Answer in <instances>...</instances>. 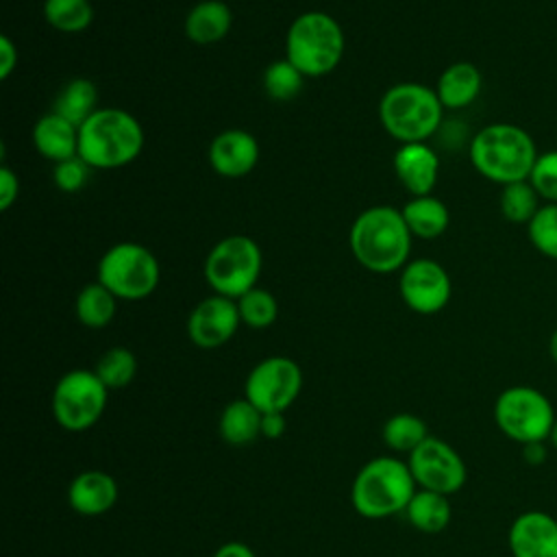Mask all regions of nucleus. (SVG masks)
I'll return each mask as SVG.
<instances>
[{
	"label": "nucleus",
	"mask_w": 557,
	"mask_h": 557,
	"mask_svg": "<svg viewBox=\"0 0 557 557\" xmlns=\"http://www.w3.org/2000/svg\"><path fill=\"white\" fill-rule=\"evenodd\" d=\"M46 22L61 33H81L89 28L94 20V7L89 0H46Z\"/></svg>",
	"instance_id": "c85d7f7f"
},
{
	"label": "nucleus",
	"mask_w": 557,
	"mask_h": 557,
	"mask_svg": "<svg viewBox=\"0 0 557 557\" xmlns=\"http://www.w3.org/2000/svg\"><path fill=\"white\" fill-rule=\"evenodd\" d=\"M548 440H550V444L557 448V418H555V424H553V429H550V435H548Z\"/></svg>",
	"instance_id": "79ce46f5"
},
{
	"label": "nucleus",
	"mask_w": 557,
	"mask_h": 557,
	"mask_svg": "<svg viewBox=\"0 0 557 557\" xmlns=\"http://www.w3.org/2000/svg\"><path fill=\"white\" fill-rule=\"evenodd\" d=\"M233 26V13L222 0H202L185 17V35L198 46L222 41Z\"/></svg>",
	"instance_id": "aec40b11"
},
{
	"label": "nucleus",
	"mask_w": 557,
	"mask_h": 557,
	"mask_svg": "<svg viewBox=\"0 0 557 557\" xmlns=\"http://www.w3.org/2000/svg\"><path fill=\"white\" fill-rule=\"evenodd\" d=\"M17 67V46L11 41V37H0V81H7L11 72Z\"/></svg>",
	"instance_id": "e433bc0d"
},
{
	"label": "nucleus",
	"mask_w": 557,
	"mask_h": 557,
	"mask_svg": "<svg viewBox=\"0 0 557 557\" xmlns=\"http://www.w3.org/2000/svg\"><path fill=\"white\" fill-rule=\"evenodd\" d=\"M513 557H557V520L540 509L520 513L507 533Z\"/></svg>",
	"instance_id": "2eb2a0df"
},
{
	"label": "nucleus",
	"mask_w": 557,
	"mask_h": 557,
	"mask_svg": "<svg viewBox=\"0 0 557 557\" xmlns=\"http://www.w3.org/2000/svg\"><path fill=\"white\" fill-rule=\"evenodd\" d=\"M287 422H285V413L283 411H263L261 418V435L265 440H278L285 435Z\"/></svg>",
	"instance_id": "4c0bfd02"
},
{
	"label": "nucleus",
	"mask_w": 557,
	"mask_h": 557,
	"mask_svg": "<svg viewBox=\"0 0 557 557\" xmlns=\"http://www.w3.org/2000/svg\"><path fill=\"white\" fill-rule=\"evenodd\" d=\"M524 459L535 466V463H542L546 459V453H544V442H535V444H527L524 446Z\"/></svg>",
	"instance_id": "ea45409f"
},
{
	"label": "nucleus",
	"mask_w": 557,
	"mask_h": 557,
	"mask_svg": "<svg viewBox=\"0 0 557 557\" xmlns=\"http://www.w3.org/2000/svg\"><path fill=\"white\" fill-rule=\"evenodd\" d=\"M305 76L287 59L272 61L263 72V89L272 100H292L302 89Z\"/></svg>",
	"instance_id": "473e14b6"
},
{
	"label": "nucleus",
	"mask_w": 557,
	"mask_h": 557,
	"mask_svg": "<svg viewBox=\"0 0 557 557\" xmlns=\"http://www.w3.org/2000/svg\"><path fill=\"white\" fill-rule=\"evenodd\" d=\"M117 296L109 292L100 281L87 283L76 296V318L89 329L107 326L115 315Z\"/></svg>",
	"instance_id": "a878e982"
},
{
	"label": "nucleus",
	"mask_w": 557,
	"mask_h": 557,
	"mask_svg": "<svg viewBox=\"0 0 557 557\" xmlns=\"http://www.w3.org/2000/svg\"><path fill=\"white\" fill-rule=\"evenodd\" d=\"M239 318L250 329H268L278 318V302L274 294L263 287H252L242 298H237Z\"/></svg>",
	"instance_id": "7c9ffc66"
},
{
	"label": "nucleus",
	"mask_w": 557,
	"mask_h": 557,
	"mask_svg": "<svg viewBox=\"0 0 557 557\" xmlns=\"http://www.w3.org/2000/svg\"><path fill=\"white\" fill-rule=\"evenodd\" d=\"M405 516L413 529L422 533H440L448 527L453 507L446 494L418 487L405 509Z\"/></svg>",
	"instance_id": "b1692460"
},
{
	"label": "nucleus",
	"mask_w": 557,
	"mask_h": 557,
	"mask_svg": "<svg viewBox=\"0 0 557 557\" xmlns=\"http://www.w3.org/2000/svg\"><path fill=\"white\" fill-rule=\"evenodd\" d=\"M98 89L89 78H72L70 83L63 85L54 100V113L72 122L76 128L94 113L98 111Z\"/></svg>",
	"instance_id": "393cba45"
},
{
	"label": "nucleus",
	"mask_w": 557,
	"mask_h": 557,
	"mask_svg": "<svg viewBox=\"0 0 557 557\" xmlns=\"http://www.w3.org/2000/svg\"><path fill=\"white\" fill-rule=\"evenodd\" d=\"M115 479L104 470H83L67 487V503L81 516L107 513L117 503Z\"/></svg>",
	"instance_id": "a211bd4d"
},
{
	"label": "nucleus",
	"mask_w": 557,
	"mask_h": 557,
	"mask_svg": "<svg viewBox=\"0 0 557 557\" xmlns=\"http://www.w3.org/2000/svg\"><path fill=\"white\" fill-rule=\"evenodd\" d=\"M33 144L41 157L61 163L78 154V128L52 111L33 126Z\"/></svg>",
	"instance_id": "6ab92c4d"
},
{
	"label": "nucleus",
	"mask_w": 557,
	"mask_h": 557,
	"mask_svg": "<svg viewBox=\"0 0 557 557\" xmlns=\"http://www.w3.org/2000/svg\"><path fill=\"white\" fill-rule=\"evenodd\" d=\"M418 485L409 463L383 455L374 457L359 468L350 487V503L363 518H389L407 509Z\"/></svg>",
	"instance_id": "20e7f679"
},
{
	"label": "nucleus",
	"mask_w": 557,
	"mask_h": 557,
	"mask_svg": "<svg viewBox=\"0 0 557 557\" xmlns=\"http://www.w3.org/2000/svg\"><path fill=\"white\" fill-rule=\"evenodd\" d=\"M444 107L435 89L422 83H398L379 102L383 128L400 144L426 141L442 124Z\"/></svg>",
	"instance_id": "423d86ee"
},
{
	"label": "nucleus",
	"mask_w": 557,
	"mask_h": 557,
	"mask_svg": "<svg viewBox=\"0 0 557 557\" xmlns=\"http://www.w3.org/2000/svg\"><path fill=\"white\" fill-rule=\"evenodd\" d=\"M302 389L300 366L283 355L261 359L246 376L244 398L261 411H283L294 405Z\"/></svg>",
	"instance_id": "9b49d317"
},
{
	"label": "nucleus",
	"mask_w": 557,
	"mask_h": 557,
	"mask_svg": "<svg viewBox=\"0 0 557 557\" xmlns=\"http://www.w3.org/2000/svg\"><path fill=\"white\" fill-rule=\"evenodd\" d=\"M213 557H257V555H255V553H252V548H250V546H246L244 542L233 540V542L222 544V546L213 553Z\"/></svg>",
	"instance_id": "58836bf2"
},
{
	"label": "nucleus",
	"mask_w": 557,
	"mask_h": 557,
	"mask_svg": "<svg viewBox=\"0 0 557 557\" xmlns=\"http://www.w3.org/2000/svg\"><path fill=\"white\" fill-rule=\"evenodd\" d=\"M394 172L411 196H426L437 183L440 157L426 141L400 144L394 154Z\"/></svg>",
	"instance_id": "f3484780"
},
{
	"label": "nucleus",
	"mask_w": 557,
	"mask_h": 557,
	"mask_svg": "<svg viewBox=\"0 0 557 557\" xmlns=\"http://www.w3.org/2000/svg\"><path fill=\"white\" fill-rule=\"evenodd\" d=\"M261 268L263 255L259 244L248 235H228L209 250L205 278L215 294L237 300L257 287Z\"/></svg>",
	"instance_id": "0eeeda50"
},
{
	"label": "nucleus",
	"mask_w": 557,
	"mask_h": 557,
	"mask_svg": "<svg viewBox=\"0 0 557 557\" xmlns=\"http://www.w3.org/2000/svg\"><path fill=\"white\" fill-rule=\"evenodd\" d=\"M381 437L389 450L409 455L413 448H418L429 437V429L420 416L400 411L385 420V424L381 429Z\"/></svg>",
	"instance_id": "bb28decb"
},
{
	"label": "nucleus",
	"mask_w": 557,
	"mask_h": 557,
	"mask_svg": "<svg viewBox=\"0 0 557 557\" xmlns=\"http://www.w3.org/2000/svg\"><path fill=\"white\" fill-rule=\"evenodd\" d=\"M550 400L531 385H511L494 403V420L500 433L522 446L546 442L555 424Z\"/></svg>",
	"instance_id": "6e6552de"
},
{
	"label": "nucleus",
	"mask_w": 557,
	"mask_h": 557,
	"mask_svg": "<svg viewBox=\"0 0 557 557\" xmlns=\"http://www.w3.org/2000/svg\"><path fill=\"white\" fill-rule=\"evenodd\" d=\"M407 463L418 487L446 496L459 492L468 479L461 455L440 437L429 435L418 448L407 455Z\"/></svg>",
	"instance_id": "f8f14e48"
},
{
	"label": "nucleus",
	"mask_w": 557,
	"mask_h": 557,
	"mask_svg": "<svg viewBox=\"0 0 557 557\" xmlns=\"http://www.w3.org/2000/svg\"><path fill=\"white\" fill-rule=\"evenodd\" d=\"M548 355H550V359L557 363V329L550 333V337H548Z\"/></svg>",
	"instance_id": "a19ab883"
},
{
	"label": "nucleus",
	"mask_w": 557,
	"mask_h": 557,
	"mask_svg": "<svg viewBox=\"0 0 557 557\" xmlns=\"http://www.w3.org/2000/svg\"><path fill=\"white\" fill-rule=\"evenodd\" d=\"M481 85L483 76L474 63L455 61L440 74L435 94L444 109H463L479 98Z\"/></svg>",
	"instance_id": "412c9836"
},
{
	"label": "nucleus",
	"mask_w": 557,
	"mask_h": 557,
	"mask_svg": "<svg viewBox=\"0 0 557 557\" xmlns=\"http://www.w3.org/2000/svg\"><path fill=\"white\" fill-rule=\"evenodd\" d=\"M17 194H20L17 174L11 168L2 165L0 168V209L7 211L17 200Z\"/></svg>",
	"instance_id": "c9c22d12"
},
{
	"label": "nucleus",
	"mask_w": 557,
	"mask_h": 557,
	"mask_svg": "<svg viewBox=\"0 0 557 557\" xmlns=\"http://www.w3.org/2000/svg\"><path fill=\"white\" fill-rule=\"evenodd\" d=\"M161 278L157 257L141 244L120 242L98 261V281L122 300L150 296Z\"/></svg>",
	"instance_id": "1a4fd4ad"
},
{
	"label": "nucleus",
	"mask_w": 557,
	"mask_h": 557,
	"mask_svg": "<svg viewBox=\"0 0 557 557\" xmlns=\"http://www.w3.org/2000/svg\"><path fill=\"white\" fill-rule=\"evenodd\" d=\"M261 418L263 411L248 398H235L220 413V437L233 446H246L261 435Z\"/></svg>",
	"instance_id": "4be33fe9"
},
{
	"label": "nucleus",
	"mask_w": 557,
	"mask_h": 557,
	"mask_svg": "<svg viewBox=\"0 0 557 557\" xmlns=\"http://www.w3.org/2000/svg\"><path fill=\"white\" fill-rule=\"evenodd\" d=\"M531 246L546 259L557 261V202H544L527 224Z\"/></svg>",
	"instance_id": "2f4dec72"
},
{
	"label": "nucleus",
	"mask_w": 557,
	"mask_h": 557,
	"mask_svg": "<svg viewBox=\"0 0 557 557\" xmlns=\"http://www.w3.org/2000/svg\"><path fill=\"white\" fill-rule=\"evenodd\" d=\"M398 289L405 305L420 315H433L442 311L453 296L448 272L433 259H416L407 263L400 272Z\"/></svg>",
	"instance_id": "ddd939ff"
},
{
	"label": "nucleus",
	"mask_w": 557,
	"mask_h": 557,
	"mask_svg": "<svg viewBox=\"0 0 557 557\" xmlns=\"http://www.w3.org/2000/svg\"><path fill=\"white\" fill-rule=\"evenodd\" d=\"M89 165L76 154L72 159H65L61 163H54V170H52V181L54 185L61 189V191H78L87 176H89Z\"/></svg>",
	"instance_id": "f704fd0d"
},
{
	"label": "nucleus",
	"mask_w": 557,
	"mask_h": 557,
	"mask_svg": "<svg viewBox=\"0 0 557 557\" xmlns=\"http://www.w3.org/2000/svg\"><path fill=\"white\" fill-rule=\"evenodd\" d=\"M259 161V144L255 135L242 128H228L213 137L209 146L211 168L226 178H239L255 170Z\"/></svg>",
	"instance_id": "dca6fc26"
},
{
	"label": "nucleus",
	"mask_w": 557,
	"mask_h": 557,
	"mask_svg": "<svg viewBox=\"0 0 557 557\" xmlns=\"http://www.w3.org/2000/svg\"><path fill=\"white\" fill-rule=\"evenodd\" d=\"M346 48V37L335 17L324 11L300 13L285 35V59L302 76L318 78L333 72Z\"/></svg>",
	"instance_id": "39448f33"
},
{
	"label": "nucleus",
	"mask_w": 557,
	"mask_h": 557,
	"mask_svg": "<svg viewBox=\"0 0 557 557\" xmlns=\"http://www.w3.org/2000/svg\"><path fill=\"white\" fill-rule=\"evenodd\" d=\"M109 389L94 370H70L52 389V416L65 431L94 426L107 409Z\"/></svg>",
	"instance_id": "9d476101"
},
{
	"label": "nucleus",
	"mask_w": 557,
	"mask_h": 557,
	"mask_svg": "<svg viewBox=\"0 0 557 557\" xmlns=\"http://www.w3.org/2000/svg\"><path fill=\"white\" fill-rule=\"evenodd\" d=\"M400 211H403V218H405L411 235L420 237V239L440 237L448 228V222H450L448 207L431 194L413 196L409 202H405V207Z\"/></svg>",
	"instance_id": "5701e85b"
},
{
	"label": "nucleus",
	"mask_w": 557,
	"mask_h": 557,
	"mask_svg": "<svg viewBox=\"0 0 557 557\" xmlns=\"http://www.w3.org/2000/svg\"><path fill=\"white\" fill-rule=\"evenodd\" d=\"M529 183L546 202H557V150L542 152L529 174Z\"/></svg>",
	"instance_id": "72a5a7b5"
},
{
	"label": "nucleus",
	"mask_w": 557,
	"mask_h": 557,
	"mask_svg": "<svg viewBox=\"0 0 557 557\" xmlns=\"http://www.w3.org/2000/svg\"><path fill=\"white\" fill-rule=\"evenodd\" d=\"M239 322L237 300L213 294L191 309L187 318V335L198 348L211 350L224 346L235 335Z\"/></svg>",
	"instance_id": "4468645a"
},
{
	"label": "nucleus",
	"mask_w": 557,
	"mask_h": 557,
	"mask_svg": "<svg viewBox=\"0 0 557 557\" xmlns=\"http://www.w3.org/2000/svg\"><path fill=\"white\" fill-rule=\"evenodd\" d=\"M411 231L403 211L376 205L361 211L348 233L355 259L370 272L389 274L407 265L411 250Z\"/></svg>",
	"instance_id": "f257e3e1"
},
{
	"label": "nucleus",
	"mask_w": 557,
	"mask_h": 557,
	"mask_svg": "<svg viewBox=\"0 0 557 557\" xmlns=\"http://www.w3.org/2000/svg\"><path fill=\"white\" fill-rule=\"evenodd\" d=\"M540 152L529 131L509 122L483 126L470 141V161L474 170L503 185L527 181Z\"/></svg>",
	"instance_id": "f03ea898"
},
{
	"label": "nucleus",
	"mask_w": 557,
	"mask_h": 557,
	"mask_svg": "<svg viewBox=\"0 0 557 557\" xmlns=\"http://www.w3.org/2000/svg\"><path fill=\"white\" fill-rule=\"evenodd\" d=\"M540 196L535 191V187L527 181H518V183H509L503 185L500 189V213L507 222L511 224H529L533 220V215L537 213L540 205Z\"/></svg>",
	"instance_id": "cd10ccee"
},
{
	"label": "nucleus",
	"mask_w": 557,
	"mask_h": 557,
	"mask_svg": "<svg viewBox=\"0 0 557 557\" xmlns=\"http://www.w3.org/2000/svg\"><path fill=\"white\" fill-rule=\"evenodd\" d=\"M94 372L107 385V389H122L137 374V357L124 346H113L98 359Z\"/></svg>",
	"instance_id": "c756f323"
},
{
	"label": "nucleus",
	"mask_w": 557,
	"mask_h": 557,
	"mask_svg": "<svg viewBox=\"0 0 557 557\" xmlns=\"http://www.w3.org/2000/svg\"><path fill=\"white\" fill-rule=\"evenodd\" d=\"M144 148V128L139 120L115 107L94 111L78 126V157L96 170H115L128 165Z\"/></svg>",
	"instance_id": "7ed1b4c3"
}]
</instances>
